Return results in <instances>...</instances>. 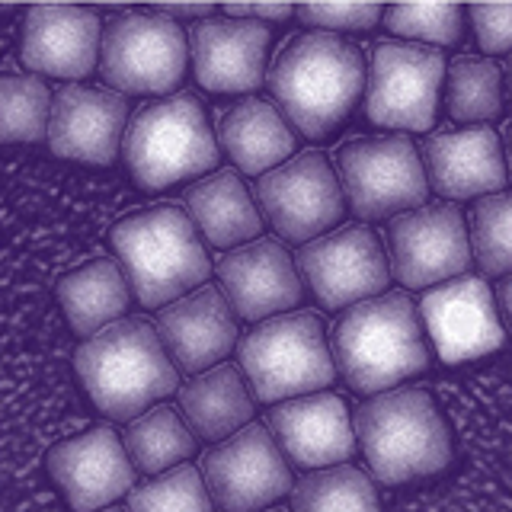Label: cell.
Listing matches in <instances>:
<instances>
[{
	"instance_id": "1",
	"label": "cell",
	"mask_w": 512,
	"mask_h": 512,
	"mask_svg": "<svg viewBox=\"0 0 512 512\" xmlns=\"http://www.w3.org/2000/svg\"><path fill=\"white\" fill-rule=\"evenodd\" d=\"M276 109L308 141H327L365 93V58L330 32H301L266 74Z\"/></svg>"
},
{
	"instance_id": "2",
	"label": "cell",
	"mask_w": 512,
	"mask_h": 512,
	"mask_svg": "<svg viewBox=\"0 0 512 512\" xmlns=\"http://www.w3.org/2000/svg\"><path fill=\"white\" fill-rule=\"evenodd\" d=\"M336 372L356 394H384L429 368L426 327L416 301L384 292L336 317L330 333Z\"/></svg>"
},
{
	"instance_id": "3",
	"label": "cell",
	"mask_w": 512,
	"mask_h": 512,
	"mask_svg": "<svg viewBox=\"0 0 512 512\" xmlns=\"http://www.w3.org/2000/svg\"><path fill=\"white\" fill-rule=\"evenodd\" d=\"M74 372L93 407L112 423H132L180 391V375L157 330L135 317L80 340L74 349Z\"/></svg>"
},
{
	"instance_id": "4",
	"label": "cell",
	"mask_w": 512,
	"mask_h": 512,
	"mask_svg": "<svg viewBox=\"0 0 512 512\" xmlns=\"http://www.w3.org/2000/svg\"><path fill=\"white\" fill-rule=\"evenodd\" d=\"M116 263L141 308H167L205 285L212 260L183 205H154L109 231Z\"/></svg>"
},
{
	"instance_id": "5",
	"label": "cell",
	"mask_w": 512,
	"mask_h": 512,
	"mask_svg": "<svg viewBox=\"0 0 512 512\" xmlns=\"http://www.w3.org/2000/svg\"><path fill=\"white\" fill-rule=\"evenodd\" d=\"M352 432L381 484L439 474L452 461L448 423L423 388H394L362 400L352 413Z\"/></svg>"
},
{
	"instance_id": "6",
	"label": "cell",
	"mask_w": 512,
	"mask_h": 512,
	"mask_svg": "<svg viewBox=\"0 0 512 512\" xmlns=\"http://www.w3.org/2000/svg\"><path fill=\"white\" fill-rule=\"evenodd\" d=\"M122 160L128 176L144 192L208 176L218 167L221 148L205 103L186 90L138 109L125 128Z\"/></svg>"
},
{
	"instance_id": "7",
	"label": "cell",
	"mask_w": 512,
	"mask_h": 512,
	"mask_svg": "<svg viewBox=\"0 0 512 512\" xmlns=\"http://www.w3.org/2000/svg\"><path fill=\"white\" fill-rule=\"evenodd\" d=\"M237 362L253 400L272 407L327 391L336 378L324 320L314 311H292L256 324L237 343Z\"/></svg>"
},
{
	"instance_id": "8",
	"label": "cell",
	"mask_w": 512,
	"mask_h": 512,
	"mask_svg": "<svg viewBox=\"0 0 512 512\" xmlns=\"http://www.w3.org/2000/svg\"><path fill=\"white\" fill-rule=\"evenodd\" d=\"M352 215L391 221L429 205V180L420 148L407 135H365L346 141L333 160Z\"/></svg>"
},
{
	"instance_id": "9",
	"label": "cell",
	"mask_w": 512,
	"mask_h": 512,
	"mask_svg": "<svg viewBox=\"0 0 512 512\" xmlns=\"http://www.w3.org/2000/svg\"><path fill=\"white\" fill-rule=\"evenodd\" d=\"M189 64L183 26L157 10H128L103 26L100 74L122 96H173Z\"/></svg>"
},
{
	"instance_id": "10",
	"label": "cell",
	"mask_w": 512,
	"mask_h": 512,
	"mask_svg": "<svg viewBox=\"0 0 512 512\" xmlns=\"http://www.w3.org/2000/svg\"><path fill=\"white\" fill-rule=\"evenodd\" d=\"M445 55L413 42H378L365 71V119L378 128L423 132L439 119Z\"/></svg>"
},
{
	"instance_id": "11",
	"label": "cell",
	"mask_w": 512,
	"mask_h": 512,
	"mask_svg": "<svg viewBox=\"0 0 512 512\" xmlns=\"http://www.w3.org/2000/svg\"><path fill=\"white\" fill-rule=\"evenodd\" d=\"M256 208L285 244H311L330 234L346 212L343 186L327 154L301 151L253 186Z\"/></svg>"
},
{
	"instance_id": "12",
	"label": "cell",
	"mask_w": 512,
	"mask_h": 512,
	"mask_svg": "<svg viewBox=\"0 0 512 512\" xmlns=\"http://www.w3.org/2000/svg\"><path fill=\"white\" fill-rule=\"evenodd\" d=\"M298 276L327 311H346L388 292L391 266L381 237L368 224H346L304 244L295 256Z\"/></svg>"
},
{
	"instance_id": "13",
	"label": "cell",
	"mask_w": 512,
	"mask_h": 512,
	"mask_svg": "<svg viewBox=\"0 0 512 512\" xmlns=\"http://www.w3.org/2000/svg\"><path fill=\"white\" fill-rule=\"evenodd\" d=\"M199 474L221 512H263L295 487L285 455L260 423H250L208 448Z\"/></svg>"
},
{
	"instance_id": "14",
	"label": "cell",
	"mask_w": 512,
	"mask_h": 512,
	"mask_svg": "<svg viewBox=\"0 0 512 512\" xmlns=\"http://www.w3.org/2000/svg\"><path fill=\"white\" fill-rule=\"evenodd\" d=\"M391 276L404 288H436L471 266V237L452 202L423 205L388 221L384 231Z\"/></svg>"
},
{
	"instance_id": "15",
	"label": "cell",
	"mask_w": 512,
	"mask_h": 512,
	"mask_svg": "<svg viewBox=\"0 0 512 512\" xmlns=\"http://www.w3.org/2000/svg\"><path fill=\"white\" fill-rule=\"evenodd\" d=\"M45 471L74 512L109 509L135 487L122 436L106 423L55 442L45 455Z\"/></svg>"
},
{
	"instance_id": "16",
	"label": "cell",
	"mask_w": 512,
	"mask_h": 512,
	"mask_svg": "<svg viewBox=\"0 0 512 512\" xmlns=\"http://www.w3.org/2000/svg\"><path fill=\"white\" fill-rule=\"evenodd\" d=\"M420 317L436 356L448 365L468 362L503 346V320L490 285L480 276H458L420 298Z\"/></svg>"
},
{
	"instance_id": "17",
	"label": "cell",
	"mask_w": 512,
	"mask_h": 512,
	"mask_svg": "<svg viewBox=\"0 0 512 512\" xmlns=\"http://www.w3.org/2000/svg\"><path fill=\"white\" fill-rule=\"evenodd\" d=\"M128 100L109 87L68 84L52 96L48 148L61 160L87 167H109L122 157L128 128Z\"/></svg>"
},
{
	"instance_id": "18",
	"label": "cell",
	"mask_w": 512,
	"mask_h": 512,
	"mask_svg": "<svg viewBox=\"0 0 512 512\" xmlns=\"http://www.w3.org/2000/svg\"><path fill=\"white\" fill-rule=\"evenodd\" d=\"M218 288L237 320L263 324L269 317L292 314L304 301V282L295 256L279 240L260 237L253 244L228 250L215 266Z\"/></svg>"
},
{
	"instance_id": "19",
	"label": "cell",
	"mask_w": 512,
	"mask_h": 512,
	"mask_svg": "<svg viewBox=\"0 0 512 512\" xmlns=\"http://www.w3.org/2000/svg\"><path fill=\"white\" fill-rule=\"evenodd\" d=\"M420 157L429 189L448 202L487 199L493 192H503L509 180L503 141L487 125L429 132Z\"/></svg>"
},
{
	"instance_id": "20",
	"label": "cell",
	"mask_w": 512,
	"mask_h": 512,
	"mask_svg": "<svg viewBox=\"0 0 512 512\" xmlns=\"http://www.w3.org/2000/svg\"><path fill=\"white\" fill-rule=\"evenodd\" d=\"M269 26L215 13L192 26L189 58L208 93H253L266 84Z\"/></svg>"
},
{
	"instance_id": "21",
	"label": "cell",
	"mask_w": 512,
	"mask_h": 512,
	"mask_svg": "<svg viewBox=\"0 0 512 512\" xmlns=\"http://www.w3.org/2000/svg\"><path fill=\"white\" fill-rule=\"evenodd\" d=\"M103 23L84 7H32L23 16L20 61L32 74L77 84L100 64Z\"/></svg>"
},
{
	"instance_id": "22",
	"label": "cell",
	"mask_w": 512,
	"mask_h": 512,
	"mask_svg": "<svg viewBox=\"0 0 512 512\" xmlns=\"http://www.w3.org/2000/svg\"><path fill=\"white\" fill-rule=\"evenodd\" d=\"M269 432L285 461L304 471L349 464L356 455V432L343 397L330 391L295 397L269 410Z\"/></svg>"
},
{
	"instance_id": "23",
	"label": "cell",
	"mask_w": 512,
	"mask_h": 512,
	"mask_svg": "<svg viewBox=\"0 0 512 512\" xmlns=\"http://www.w3.org/2000/svg\"><path fill=\"white\" fill-rule=\"evenodd\" d=\"M157 336L176 368L202 375L237 346V317L218 285H202L157 314Z\"/></svg>"
},
{
	"instance_id": "24",
	"label": "cell",
	"mask_w": 512,
	"mask_h": 512,
	"mask_svg": "<svg viewBox=\"0 0 512 512\" xmlns=\"http://www.w3.org/2000/svg\"><path fill=\"white\" fill-rule=\"evenodd\" d=\"M183 205L199 237L218 250H237L263 234V215L237 170L202 176L186 189Z\"/></svg>"
},
{
	"instance_id": "25",
	"label": "cell",
	"mask_w": 512,
	"mask_h": 512,
	"mask_svg": "<svg viewBox=\"0 0 512 512\" xmlns=\"http://www.w3.org/2000/svg\"><path fill=\"white\" fill-rule=\"evenodd\" d=\"M176 400H180L176 410L192 429V436L212 445L231 439L234 432L250 426L256 410L244 372L231 362H221L202 375H192V381H186L176 391Z\"/></svg>"
},
{
	"instance_id": "26",
	"label": "cell",
	"mask_w": 512,
	"mask_h": 512,
	"mask_svg": "<svg viewBox=\"0 0 512 512\" xmlns=\"http://www.w3.org/2000/svg\"><path fill=\"white\" fill-rule=\"evenodd\" d=\"M218 148L231 157L240 173L263 176L295 157V132L276 103L247 96L221 116Z\"/></svg>"
},
{
	"instance_id": "27",
	"label": "cell",
	"mask_w": 512,
	"mask_h": 512,
	"mask_svg": "<svg viewBox=\"0 0 512 512\" xmlns=\"http://www.w3.org/2000/svg\"><path fill=\"white\" fill-rule=\"evenodd\" d=\"M55 295L64 317H68V327L80 340H90V336L125 320L128 304H132V288H128L119 263L109 256L64 272L55 285Z\"/></svg>"
},
{
	"instance_id": "28",
	"label": "cell",
	"mask_w": 512,
	"mask_h": 512,
	"mask_svg": "<svg viewBox=\"0 0 512 512\" xmlns=\"http://www.w3.org/2000/svg\"><path fill=\"white\" fill-rule=\"evenodd\" d=\"M122 445L138 474L160 477L180 468V464H189V458L196 455L199 439L192 436V429L186 426L180 410L160 404L125 426Z\"/></svg>"
},
{
	"instance_id": "29",
	"label": "cell",
	"mask_w": 512,
	"mask_h": 512,
	"mask_svg": "<svg viewBox=\"0 0 512 512\" xmlns=\"http://www.w3.org/2000/svg\"><path fill=\"white\" fill-rule=\"evenodd\" d=\"M445 112L458 125H484L503 112V71L493 58L461 55L445 68Z\"/></svg>"
},
{
	"instance_id": "30",
	"label": "cell",
	"mask_w": 512,
	"mask_h": 512,
	"mask_svg": "<svg viewBox=\"0 0 512 512\" xmlns=\"http://www.w3.org/2000/svg\"><path fill=\"white\" fill-rule=\"evenodd\" d=\"M292 512H381L372 477L356 464L304 474L292 487Z\"/></svg>"
},
{
	"instance_id": "31",
	"label": "cell",
	"mask_w": 512,
	"mask_h": 512,
	"mask_svg": "<svg viewBox=\"0 0 512 512\" xmlns=\"http://www.w3.org/2000/svg\"><path fill=\"white\" fill-rule=\"evenodd\" d=\"M52 93L36 74H0V144H39L48 135Z\"/></svg>"
},
{
	"instance_id": "32",
	"label": "cell",
	"mask_w": 512,
	"mask_h": 512,
	"mask_svg": "<svg viewBox=\"0 0 512 512\" xmlns=\"http://www.w3.org/2000/svg\"><path fill=\"white\" fill-rule=\"evenodd\" d=\"M468 237L471 260L484 276H512V189L477 199Z\"/></svg>"
},
{
	"instance_id": "33",
	"label": "cell",
	"mask_w": 512,
	"mask_h": 512,
	"mask_svg": "<svg viewBox=\"0 0 512 512\" xmlns=\"http://www.w3.org/2000/svg\"><path fill=\"white\" fill-rule=\"evenodd\" d=\"M125 512H215L199 468L180 464L160 477L135 484Z\"/></svg>"
},
{
	"instance_id": "34",
	"label": "cell",
	"mask_w": 512,
	"mask_h": 512,
	"mask_svg": "<svg viewBox=\"0 0 512 512\" xmlns=\"http://www.w3.org/2000/svg\"><path fill=\"white\" fill-rule=\"evenodd\" d=\"M384 16V29L391 32V36H397L400 42H413V45H461L464 42V29H468V23H464V16H468V10L461 7H388L381 13Z\"/></svg>"
},
{
	"instance_id": "35",
	"label": "cell",
	"mask_w": 512,
	"mask_h": 512,
	"mask_svg": "<svg viewBox=\"0 0 512 512\" xmlns=\"http://www.w3.org/2000/svg\"><path fill=\"white\" fill-rule=\"evenodd\" d=\"M295 16L311 26V32H368L381 20V7L372 4H308L298 7Z\"/></svg>"
},
{
	"instance_id": "36",
	"label": "cell",
	"mask_w": 512,
	"mask_h": 512,
	"mask_svg": "<svg viewBox=\"0 0 512 512\" xmlns=\"http://www.w3.org/2000/svg\"><path fill=\"white\" fill-rule=\"evenodd\" d=\"M468 20L484 55H512V7H471Z\"/></svg>"
},
{
	"instance_id": "37",
	"label": "cell",
	"mask_w": 512,
	"mask_h": 512,
	"mask_svg": "<svg viewBox=\"0 0 512 512\" xmlns=\"http://www.w3.org/2000/svg\"><path fill=\"white\" fill-rule=\"evenodd\" d=\"M224 16H231V20H253V23H282L288 16H295V7H224L221 10Z\"/></svg>"
},
{
	"instance_id": "38",
	"label": "cell",
	"mask_w": 512,
	"mask_h": 512,
	"mask_svg": "<svg viewBox=\"0 0 512 512\" xmlns=\"http://www.w3.org/2000/svg\"><path fill=\"white\" fill-rule=\"evenodd\" d=\"M157 13L170 16V20H208V16H215L218 10L215 7H160Z\"/></svg>"
},
{
	"instance_id": "39",
	"label": "cell",
	"mask_w": 512,
	"mask_h": 512,
	"mask_svg": "<svg viewBox=\"0 0 512 512\" xmlns=\"http://www.w3.org/2000/svg\"><path fill=\"white\" fill-rule=\"evenodd\" d=\"M500 308H503V314H506V320H509V327H512V276H503V282H500Z\"/></svg>"
},
{
	"instance_id": "40",
	"label": "cell",
	"mask_w": 512,
	"mask_h": 512,
	"mask_svg": "<svg viewBox=\"0 0 512 512\" xmlns=\"http://www.w3.org/2000/svg\"><path fill=\"white\" fill-rule=\"evenodd\" d=\"M503 151H506V170H509V180H512V122L503 132Z\"/></svg>"
},
{
	"instance_id": "41",
	"label": "cell",
	"mask_w": 512,
	"mask_h": 512,
	"mask_svg": "<svg viewBox=\"0 0 512 512\" xmlns=\"http://www.w3.org/2000/svg\"><path fill=\"white\" fill-rule=\"evenodd\" d=\"M503 80H506V90H509V103H512V55L506 58V77H503Z\"/></svg>"
},
{
	"instance_id": "42",
	"label": "cell",
	"mask_w": 512,
	"mask_h": 512,
	"mask_svg": "<svg viewBox=\"0 0 512 512\" xmlns=\"http://www.w3.org/2000/svg\"><path fill=\"white\" fill-rule=\"evenodd\" d=\"M100 512H125V509H119V506H109V509H100Z\"/></svg>"
},
{
	"instance_id": "43",
	"label": "cell",
	"mask_w": 512,
	"mask_h": 512,
	"mask_svg": "<svg viewBox=\"0 0 512 512\" xmlns=\"http://www.w3.org/2000/svg\"><path fill=\"white\" fill-rule=\"evenodd\" d=\"M269 512H279V509H269Z\"/></svg>"
}]
</instances>
